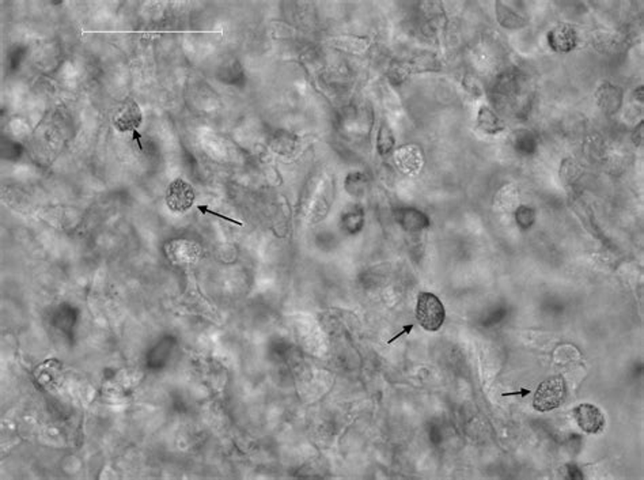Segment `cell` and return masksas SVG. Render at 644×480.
<instances>
[{
  "label": "cell",
  "mask_w": 644,
  "mask_h": 480,
  "mask_svg": "<svg viewBox=\"0 0 644 480\" xmlns=\"http://www.w3.org/2000/svg\"><path fill=\"white\" fill-rule=\"evenodd\" d=\"M446 317L442 301L432 293H420L416 303V319L425 330H438Z\"/></svg>",
  "instance_id": "1"
},
{
  "label": "cell",
  "mask_w": 644,
  "mask_h": 480,
  "mask_svg": "<svg viewBox=\"0 0 644 480\" xmlns=\"http://www.w3.org/2000/svg\"><path fill=\"white\" fill-rule=\"evenodd\" d=\"M566 382L563 377L548 379L539 386L534 396V408L540 412H546L557 408L566 399Z\"/></svg>",
  "instance_id": "2"
},
{
  "label": "cell",
  "mask_w": 644,
  "mask_h": 480,
  "mask_svg": "<svg viewBox=\"0 0 644 480\" xmlns=\"http://www.w3.org/2000/svg\"><path fill=\"white\" fill-rule=\"evenodd\" d=\"M594 100L602 113L606 116H613L622 106L624 90L620 86L612 85L610 82H602L595 90Z\"/></svg>",
  "instance_id": "3"
},
{
  "label": "cell",
  "mask_w": 644,
  "mask_h": 480,
  "mask_svg": "<svg viewBox=\"0 0 644 480\" xmlns=\"http://www.w3.org/2000/svg\"><path fill=\"white\" fill-rule=\"evenodd\" d=\"M573 416L578 426L589 434L599 432L605 426V418L602 412L593 405H578L573 409Z\"/></svg>",
  "instance_id": "4"
},
{
  "label": "cell",
  "mask_w": 644,
  "mask_h": 480,
  "mask_svg": "<svg viewBox=\"0 0 644 480\" xmlns=\"http://www.w3.org/2000/svg\"><path fill=\"white\" fill-rule=\"evenodd\" d=\"M548 43L553 51L569 53L576 47L578 37L571 26L560 25L549 31Z\"/></svg>",
  "instance_id": "5"
},
{
  "label": "cell",
  "mask_w": 644,
  "mask_h": 480,
  "mask_svg": "<svg viewBox=\"0 0 644 480\" xmlns=\"http://www.w3.org/2000/svg\"><path fill=\"white\" fill-rule=\"evenodd\" d=\"M476 126L487 135H497L507 128L506 123L488 105H481L478 108L477 116H476Z\"/></svg>",
  "instance_id": "6"
},
{
  "label": "cell",
  "mask_w": 644,
  "mask_h": 480,
  "mask_svg": "<svg viewBox=\"0 0 644 480\" xmlns=\"http://www.w3.org/2000/svg\"><path fill=\"white\" fill-rule=\"evenodd\" d=\"M193 203V191L184 181H177L168 192V204L175 211H185Z\"/></svg>",
  "instance_id": "7"
},
{
  "label": "cell",
  "mask_w": 644,
  "mask_h": 480,
  "mask_svg": "<svg viewBox=\"0 0 644 480\" xmlns=\"http://www.w3.org/2000/svg\"><path fill=\"white\" fill-rule=\"evenodd\" d=\"M397 224L405 231H420L430 226L428 218L415 208H400L396 211Z\"/></svg>",
  "instance_id": "8"
},
{
  "label": "cell",
  "mask_w": 644,
  "mask_h": 480,
  "mask_svg": "<svg viewBox=\"0 0 644 480\" xmlns=\"http://www.w3.org/2000/svg\"><path fill=\"white\" fill-rule=\"evenodd\" d=\"M496 20L499 25L508 30H520L527 26V20L502 1H496Z\"/></svg>",
  "instance_id": "9"
},
{
  "label": "cell",
  "mask_w": 644,
  "mask_h": 480,
  "mask_svg": "<svg viewBox=\"0 0 644 480\" xmlns=\"http://www.w3.org/2000/svg\"><path fill=\"white\" fill-rule=\"evenodd\" d=\"M594 47L602 53L617 52L625 45V38L622 34L615 31H597L593 34Z\"/></svg>",
  "instance_id": "10"
},
{
  "label": "cell",
  "mask_w": 644,
  "mask_h": 480,
  "mask_svg": "<svg viewBox=\"0 0 644 480\" xmlns=\"http://www.w3.org/2000/svg\"><path fill=\"white\" fill-rule=\"evenodd\" d=\"M332 44L335 48H339L342 51L362 54L369 50L370 40L360 36H339L333 37Z\"/></svg>",
  "instance_id": "11"
},
{
  "label": "cell",
  "mask_w": 644,
  "mask_h": 480,
  "mask_svg": "<svg viewBox=\"0 0 644 480\" xmlns=\"http://www.w3.org/2000/svg\"><path fill=\"white\" fill-rule=\"evenodd\" d=\"M514 147L517 152L523 155H532L539 149V140L533 131L529 129H520L514 133L513 139Z\"/></svg>",
  "instance_id": "12"
},
{
  "label": "cell",
  "mask_w": 644,
  "mask_h": 480,
  "mask_svg": "<svg viewBox=\"0 0 644 480\" xmlns=\"http://www.w3.org/2000/svg\"><path fill=\"white\" fill-rule=\"evenodd\" d=\"M395 145H396V138H395L393 129L389 124L382 123L378 129V135H376V152L379 155H388L395 149Z\"/></svg>",
  "instance_id": "13"
},
{
  "label": "cell",
  "mask_w": 644,
  "mask_h": 480,
  "mask_svg": "<svg viewBox=\"0 0 644 480\" xmlns=\"http://www.w3.org/2000/svg\"><path fill=\"white\" fill-rule=\"evenodd\" d=\"M515 218H517V224L520 228L526 230V228H530L533 224H534V219H536V212L533 208L530 207H526V205H520V208L517 210L515 212Z\"/></svg>",
  "instance_id": "14"
},
{
  "label": "cell",
  "mask_w": 644,
  "mask_h": 480,
  "mask_svg": "<svg viewBox=\"0 0 644 480\" xmlns=\"http://www.w3.org/2000/svg\"><path fill=\"white\" fill-rule=\"evenodd\" d=\"M643 128L644 123L643 122H641L639 126H636V128L634 129V132H632V140H634V143H635L636 146H641V145L643 143Z\"/></svg>",
  "instance_id": "15"
}]
</instances>
